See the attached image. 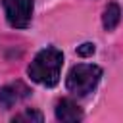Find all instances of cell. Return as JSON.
Wrapping results in <instances>:
<instances>
[{
	"mask_svg": "<svg viewBox=\"0 0 123 123\" xmlns=\"http://www.w3.org/2000/svg\"><path fill=\"white\" fill-rule=\"evenodd\" d=\"M62 65H63L62 50H58L54 46H48L33 58L27 73L35 83H40L44 86H56L58 81H60Z\"/></svg>",
	"mask_w": 123,
	"mask_h": 123,
	"instance_id": "obj_1",
	"label": "cell"
},
{
	"mask_svg": "<svg viewBox=\"0 0 123 123\" xmlns=\"http://www.w3.org/2000/svg\"><path fill=\"white\" fill-rule=\"evenodd\" d=\"M102 79V69L94 63H77L69 69L65 86L69 92L77 96H86L90 94Z\"/></svg>",
	"mask_w": 123,
	"mask_h": 123,
	"instance_id": "obj_2",
	"label": "cell"
},
{
	"mask_svg": "<svg viewBox=\"0 0 123 123\" xmlns=\"http://www.w3.org/2000/svg\"><path fill=\"white\" fill-rule=\"evenodd\" d=\"M6 19L15 29H25L33 17V0H2Z\"/></svg>",
	"mask_w": 123,
	"mask_h": 123,
	"instance_id": "obj_3",
	"label": "cell"
},
{
	"mask_svg": "<svg viewBox=\"0 0 123 123\" xmlns=\"http://www.w3.org/2000/svg\"><path fill=\"white\" fill-rule=\"evenodd\" d=\"M31 94V88L21 83V81H15V83H10L6 86L0 88V106L4 110L8 108H13L15 104H19L21 100H25L27 96Z\"/></svg>",
	"mask_w": 123,
	"mask_h": 123,
	"instance_id": "obj_4",
	"label": "cell"
},
{
	"mask_svg": "<svg viewBox=\"0 0 123 123\" xmlns=\"http://www.w3.org/2000/svg\"><path fill=\"white\" fill-rule=\"evenodd\" d=\"M56 119L58 121H63V123H75V121H81L83 119V111H81V108L73 100L62 98L56 104Z\"/></svg>",
	"mask_w": 123,
	"mask_h": 123,
	"instance_id": "obj_5",
	"label": "cell"
},
{
	"mask_svg": "<svg viewBox=\"0 0 123 123\" xmlns=\"http://www.w3.org/2000/svg\"><path fill=\"white\" fill-rule=\"evenodd\" d=\"M119 19H121V8L115 4V2H110L104 10V15H102V23H104V29L106 31H113L117 25H119Z\"/></svg>",
	"mask_w": 123,
	"mask_h": 123,
	"instance_id": "obj_6",
	"label": "cell"
},
{
	"mask_svg": "<svg viewBox=\"0 0 123 123\" xmlns=\"http://www.w3.org/2000/svg\"><path fill=\"white\" fill-rule=\"evenodd\" d=\"M13 121H37V123H40L42 121V113L37 111V110H25V111L17 113L13 117Z\"/></svg>",
	"mask_w": 123,
	"mask_h": 123,
	"instance_id": "obj_7",
	"label": "cell"
},
{
	"mask_svg": "<svg viewBox=\"0 0 123 123\" xmlns=\"http://www.w3.org/2000/svg\"><path fill=\"white\" fill-rule=\"evenodd\" d=\"M77 54L83 56V58L92 56V54H94V44H92V42H85V44H81V46L77 48Z\"/></svg>",
	"mask_w": 123,
	"mask_h": 123,
	"instance_id": "obj_8",
	"label": "cell"
}]
</instances>
